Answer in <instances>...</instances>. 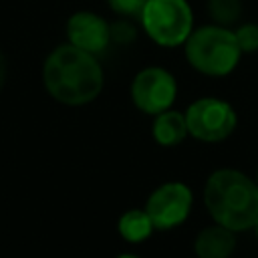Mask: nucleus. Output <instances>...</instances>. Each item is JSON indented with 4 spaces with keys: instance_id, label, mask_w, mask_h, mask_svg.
<instances>
[{
    "instance_id": "obj_1",
    "label": "nucleus",
    "mask_w": 258,
    "mask_h": 258,
    "mask_svg": "<svg viewBox=\"0 0 258 258\" xmlns=\"http://www.w3.org/2000/svg\"><path fill=\"white\" fill-rule=\"evenodd\" d=\"M42 81L50 97H54L58 103L79 107L95 101L101 95L105 75L95 54L69 42L54 48L46 56Z\"/></svg>"
},
{
    "instance_id": "obj_2",
    "label": "nucleus",
    "mask_w": 258,
    "mask_h": 258,
    "mask_svg": "<svg viewBox=\"0 0 258 258\" xmlns=\"http://www.w3.org/2000/svg\"><path fill=\"white\" fill-rule=\"evenodd\" d=\"M204 206L216 224L232 232L252 230L258 218V183L244 171L216 169L204 183Z\"/></svg>"
},
{
    "instance_id": "obj_3",
    "label": "nucleus",
    "mask_w": 258,
    "mask_h": 258,
    "mask_svg": "<svg viewBox=\"0 0 258 258\" xmlns=\"http://www.w3.org/2000/svg\"><path fill=\"white\" fill-rule=\"evenodd\" d=\"M183 52L189 67L206 77L230 75L242 56L234 28L216 22L194 28L183 42Z\"/></svg>"
},
{
    "instance_id": "obj_4",
    "label": "nucleus",
    "mask_w": 258,
    "mask_h": 258,
    "mask_svg": "<svg viewBox=\"0 0 258 258\" xmlns=\"http://www.w3.org/2000/svg\"><path fill=\"white\" fill-rule=\"evenodd\" d=\"M139 20L145 34L163 48L183 46L194 30V12L187 0H145Z\"/></svg>"
},
{
    "instance_id": "obj_5",
    "label": "nucleus",
    "mask_w": 258,
    "mask_h": 258,
    "mask_svg": "<svg viewBox=\"0 0 258 258\" xmlns=\"http://www.w3.org/2000/svg\"><path fill=\"white\" fill-rule=\"evenodd\" d=\"M183 113L189 135L204 143H220L228 139L238 125L234 107L218 97H200Z\"/></svg>"
},
{
    "instance_id": "obj_6",
    "label": "nucleus",
    "mask_w": 258,
    "mask_h": 258,
    "mask_svg": "<svg viewBox=\"0 0 258 258\" xmlns=\"http://www.w3.org/2000/svg\"><path fill=\"white\" fill-rule=\"evenodd\" d=\"M131 101L147 115H157L171 109L177 97V81L163 67H145L131 81Z\"/></svg>"
},
{
    "instance_id": "obj_7",
    "label": "nucleus",
    "mask_w": 258,
    "mask_h": 258,
    "mask_svg": "<svg viewBox=\"0 0 258 258\" xmlns=\"http://www.w3.org/2000/svg\"><path fill=\"white\" fill-rule=\"evenodd\" d=\"M191 204L194 194L185 183L165 181L149 194L145 212L149 214L155 230H173L187 220Z\"/></svg>"
},
{
    "instance_id": "obj_8",
    "label": "nucleus",
    "mask_w": 258,
    "mask_h": 258,
    "mask_svg": "<svg viewBox=\"0 0 258 258\" xmlns=\"http://www.w3.org/2000/svg\"><path fill=\"white\" fill-rule=\"evenodd\" d=\"M67 38L73 46L91 54L103 52L111 42V24L89 10L75 12L67 22Z\"/></svg>"
},
{
    "instance_id": "obj_9",
    "label": "nucleus",
    "mask_w": 258,
    "mask_h": 258,
    "mask_svg": "<svg viewBox=\"0 0 258 258\" xmlns=\"http://www.w3.org/2000/svg\"><path fill=\"white\" fill-rule=\"evenodd\" d=\"M236 250V232L212 224L198 232L194 240V252L198 258H230Z\"/></svg>"
},
{
    "instance_id": "obj_10",
    "label": "nucleus",
    "mask_w": 258,
    "mask_h": 258,
    "mask_svg": "<svg viewBox=\"0 0 258 258\" xmlns=\"http://www.w3.org/2000/svg\"><path fill=\"white\" fill-rule=\"evenodd\" d=\"M151 135H153L155 143L161 147L179 145L189 135L187 123H185V113L175 111V109H165V111L153 115Z\"/></svg>"
},
{
    "instance_id": "obj_11",
    "label": "nucleus",
    "mask_w": 258,
    "mask_h": 258,
    "mask_svg": "<svg viewBox=\"0 0 258 258\" xmlns=\"http://www.w3.org/2000/svg\"><path fill=\"white\" fill-rule=\"evenodd\" d=\"M153 230H155V226H153L149 214L145 212V208H131V210L123 212L117 220L119 236L131 244H139V242L147 240L153 234Z\"/></svg>"
},
{
    "instance_id": "obj_12",
    "label": "nucleus",
    "mask_w": 258,
    "mask_h": 258,
    "mask_svg": "<svg viewBox=\"0 0 258 258\" xmlns=\"http://www.w3.org/2000/svg\"><path fill=\"white\" fill-rule=\"evenodd\" d=\"M206 10L216 24L232 28L242 18V0H206Z\"/></svg>"
},
{
    "instance_id": "obj_13",
    "label": "nucleus",
    "mask_w": 258,
    "mask_h": 258,
    "mask_svg": "<svg viewBox=\"0 0 258 258\" xmlns=\"http://www.w3.org/2000/svg\"><path fill=\"white\" fill-rule=\"evenodd\" d=\"M238 46L242 52H256L258 50V24L256 22H244L234 28Z\"/></svg>"
},
{
    "instance_id": "obj_14",
    "label": "nucleus",
    "mask_w": 258,
    "mask_h": 258,
    "mask_svg": "<svg viewBox=\"0 0 258 258\" xmlns=\"http://www.w3.org/2000/svg\"><path fill=\"white\" fill-rule=\"evenodd\" d=\"M137 36V28L133 22L121 18L117 22L111 24V42H119V44H127V42H133Z\"/></svg>"
},
{
    "instance_id": "obj_15",
    "label": "nucleus",
    "mask_w": 258,
    "mask_h": 258,
    "mask_svg": "<svg viewBox=\"0 0 258 258\" xmlns=\"http://www.w3.org/2000/svg\"><path fill=\"white\" fill-rule=\"evenodd\" d=\"M111 10L117 12L119 16L123 18H139L143 6H145V0H107Z\"/></svg>"
},
{
    "instance_id": "obj_16",
    "label": "nucleus",
    "mask_w": 258,
    "mask_h": 258,
    "mask_svg": "<svg viewBox=\"0 0 258 258\" xmlns=\"http://www.w3.org/2000/svg\"><path fill=\"white\" fill-rule=\"evenodd\" d=\"M4 77H6V60L0 52V89H2V83H4Z\"/></svg>"
},
{
    "instance_id": "obj_17",
    "label": "nucleus",
    "mask_w": 258,
    "mask_h": 258,
    "mask_svg": "<svg viewBox=\"0 0 258 258\" xmlns=\"http://www.w3.org/2000/svg\"><path fill=\"white\" fill-rule=\"evenodd\" d=\"M115 258H139V256H135V254H129V252H125V254H119V256H115Z\"/></svg>"
},
{
    "instance_id": "obj_18",
    "label": "nucleus",
    "mask_w": 258,
    "mask_h": 258,
    "mask_svg": "<svg viewBox=\"0 0 258 258\" xmlns=\"http://www.w3.org/2000/svg\"><path fill=\"white\" fill-rule=\"evenodd\" d=\"M254 232H256V238H258V218H256V222H254V228H252Z\"/></svg>"
},
{
    "instance_id": "obj_19",
    "label": "nucleus",
    "mask_w": 258,
    "mask_h": 258,
    "mask_svg": "<svg viewBox=\"0 0 258 258\" xmlns=\"http://www.w3.org/2000/svg\"><path fill=\"white\" fill-rule=\"evenodd\" d=\"M256 183H258V169H256Z\"/></svg>"
}]
</instances>
